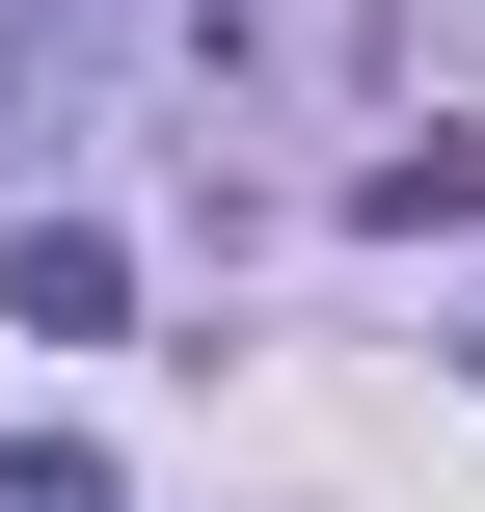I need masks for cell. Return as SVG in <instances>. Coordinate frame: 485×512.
Here are the masks:
<instances>
[{
    "instance_id": "cell-3",
    "label": "cell",
    "mask_w": 485,
    "mask_h": 512,
    "mask_svg": "<svg viewBox=\"0 0 485 512\" xmlns=\"http://www.w3.org/2000/svg\"><path fill=\"white\" fill-rule=\"evenodd\" d=\"M0 512H108V459H81V432H27V459H0Z\"/></svg>"
},
{
    "instance_id": "cell-4",
    "label": "cell",
    "mask_w": 485,
    "mask_h": 512,
    "mask_svg": "<svg viewBox=\"0 0 485 512\" xmlns=\"http://www.w3.org/2000/svg\"><path fill=\"white\" fill-rule=\"evenodd\" d=\"M459 351H485V324H459Z\"/></svg>"
},
{
    "instance_id": "cell-2",
    "label": "cell",
    "mask_w": 485,
    "mask_h": 512,
    "mask_svg": "<svg viewBox=\"0 0 485 512\" xmlns=\"http://www.w3.org/2000/svg\"><path fill=\"white\" fill-rule=\"evenodd\" d=\"M0 297H27V324H54V351H108V324H135V270H108V243H81V216H27V243H0Z\"/></svg>"
},
{
    "instance_id": "cell-1",
    "label": "cell",
    "mask_w": 485,
    "mask_h": 512,
    "mask_svg": "<svg viewBox=\"0 0 485 512\" xmlns=\"http://www.w3.org/2000/svg\"><path fill=\"white\" fill-rule=\"evenodd\" d=\"M351 216H378V243H459V216H485V135H459V108H432V135H378V162H351Z\"/></svg>"
}]
</instances>
